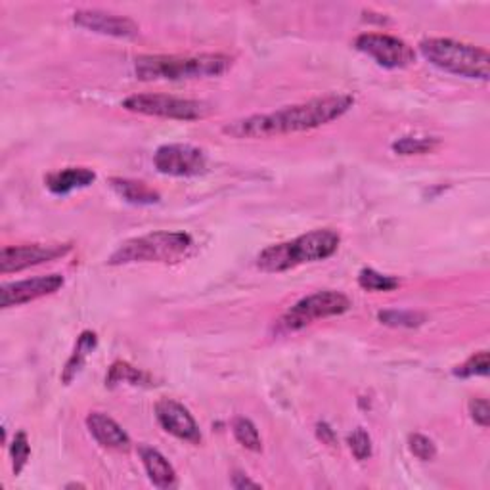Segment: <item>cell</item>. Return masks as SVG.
<instances>
[{
	"mask_svg": "<svg viewBox=\"0 0 490 490\" xmlns=\"http://www.w3.org/2000/svg\"><path fill=\"white\" fill-rule=\"evenodd\" d=\"M354 104L351 94H331L314 98L309 102L285 106L282 110L249 115L225 127V132L232 139H266L280 134L312 130L340 120Z\"/></svg>",
	"mask_w": 490,
	"mask_h": 490,
	"instance_id": "obj_1",
	"label": "cell"
},
{
	"mask_svg": "<svg viewBox=\"0 0 490 490\" xmlns=\"http://www.w3.org/2000/svg\"><path fill=\"white\" fill-rule=\"evenodd\" d=\"M341 235L331 228L312 230L292 242H283L263 249L257 257V266L264 273H283L305 263H316L331 257L340 247Z\"/></svg>",
	"mask_w": 490,
	"mask_h": 490,
	"instance_id": "obj_2",
	"label": "cell"
},
{
	"mask_svg": "<svg viewBox=\"0 0 490 490\" xmlns=\"http://www.w3.org/2000/svg\"><path fill=\"white\" fill-rule=\"evenodd\" d=\"M230 67L232 58L226 54L140 56L134 62V73L140 81H184L218 77Z\"/></svg>",
	"mask_w": 490,
	"mask_h": 490,
	"instance_id": "obj_3",
	"label": "cell"
},
{
	"mask_svg": "<svg viewBox=\"0 0 490 490\" xmlns=\"http://www.w3.org/2000/svg\"><path fill=\"white\" fill-rule=\"evenodd\" d=\"M194 242L186 232H149L139 238H130L117 247L110 264H132V263H175L188 255Z\"/></svg>",
	"mask_w": 490,
	"mask_h": 490,
	"instance_id": "obj_4",
	"label": "cell"
},
{
	"mask_svg": "<svg viewBox=\"0 0 490 490\" xmlns=\"http://www.w3.org/2000/svg\"><path fill=\"white\" fill-rule=\"evenodd\" d=\"M419 53L438 70L466 79L486 81L490 75L488 50L454 39H426L419 43Z\"/></svg>",
	"mask_w": 490,
	"mask_h": 490,
	"instance_id": "obj_5",
	"label": "cell"
},
{
	"mask_svg": "<svg viewBox=\"0 0 490 490\" xmlns=\"http://www.w3.org/2000/svg\"><path fill=\"white\" fill-rule=\"evenodd\" d=\"M123 108L132 113L163 117V120L177 121H197L211 115L213 108L206 102L190 98H177L167 94H132L129 96Z\"/></svg>",
	"mask_w": 490,
	"mask_h": 490,
	"instance_id": "obj_6",
	"label": "cell"
},
{
	"mask_svg": "<svg viewBox=\"0 0 490 490\" xmlns=\"http://www.w3.org/2000/svg\"><path fill=\"white\" fill-rule=\"evenodd\" d=\"M349 309H351V301L347 295L333 292V290L316 292L305 299H301L299 303H295V305L282 316L280 326L285 331H297L312 324L314 320L340 316L347 312Z\"/></svg>",
	"mask_w": 490,
	"mask_h": 490,
	"instance_id": "obj_7",
	"label": "cell"
},
{
	"mask_svg": "<svg viewBox=\"0 0 490 490\" xmlns=\"http://www.w3.org/2000/svg\"><path fill=\"white\" fill-rule=\"evenodd\" d=\"M354 48L387 70H402L416 62V53L410 44L385 33H362L354 41Z\"/></svg>",
	"mask_w": 490,
	"mask_h": 490,
	"instance_id": "obj_8",
	"label": "cell"
},
{
	"mask_svg": "<svg viewBox=\"0 0 490 490\" xmlns=\"http://www.w3.org/2000/svg\"><path fill=\"white\" fill-rule=\"evenodd\" d=\"M154 165L161 175L168 177H197L206 173V151L190 144H165L158 148Z\"/></svg>",
	"mask_w": 490,
	"mask_h": 490,
	"instance_id": "obj_9",
	"label": "cell"
},
{
	"mask_svg": "<svg viewBox=\"0 0 490 490\" xmlns=\"http://www.w3.org/2000/svg\"><path fill=\"white\" fill-rule=\"evenodd\" d=\"M72 251L70 244H25L8 245L0 253V273H22L25 268L56 261Z\"/></svg>",
	"mask_w": 490,
	"mask_h": 490,
	"instance_id": "obj_10",
	"label": "cell"
},
{
	"mask_svg": "<svg viewBox=\"0 0 490 490\" xmlns=\"http://www.w3.org/2000/svg\"><path fill=\"white\" fill-rule=\"evenodd\" d=\"M73 24L98 33V35L115 37V39H134L140 27L125 15H117L102 10H79L73 14Z\"/></svg>",
	"mask_w": 490,
	"mask_h": 490,
	"instance_id": "obj_11",
	"label": "cell"
},
{
	"mask_svg": "<svg viewBox=\"0 0 490 490\" xmlns=\"http://www.w3.org/2000/svg\"><path fill=\"white\" fill-rule=\"evenodd\" d=\"M62 285H63L62 274H46V276L6 283L3 285V292H0V295H3V307L5 309L20 307V305H25V303L53 295L60 290Z\"/></svg>",
	"mask_w": 490,
	"mask_h": 490,
	"instance_id": "obj_12",
	"label": "cell"
},
{
	"mask_svg": "<svg viewBox=\"0 0 490 490\" xmlns=\"http://www.w3.org/2000/svg\"><path fill=\"white\" fill-rule=\"evenodd\" d=\"M156 418L159 421V426L171 433L177 438H182V441H188L197 445L201 441V431L197 421L190 414V410L182 407L180 402L173 399H161L156 404Z\"/></svg>",
	"mask_w": 490,
	"mask_h": 490,
	"instance_id": "obj_13",
	"label": "cell"
},
{
	"mask_svg": "<svg viewBox=\"0 0 490 490\" xmlns=\"http://www.w3.org/2000/svg\"><path fill=\"white\" fill-rule=\"evenodd\" d=\"M87 428L91 435L96 438V443H100L106 448L113 450H129L130 447V438L127 431L117 424V421L102 412H91L87 416Z\"/></svg>",
	"mask_w": 490,
	"mask_h": 490,
	"instance_id": "obj_14",
	"label": "cell"
},
{
	"mask_svg": "<svg viewBox=\"0 0 490 490\" xmlns=\"http://www.w3.org/2000/svg\"><path fill=\"white\" fill-rule=\"evenodd\" d=\"M94 180H96V173L87 167H67V168H62V171L50 173L44 178L46 188L56 196H65L75 190L87 188V186H91Z\"/></svg>",
	"mask_w": 490,
	"mask_h": 490,
	"instance_id": "obj_15",
	"label": "cell"
},
{
	"mask_svg": "<svg viewBox=\"0 0 490 490\" xmlns=\"http://www.w3.org/2000/svg\"><path fill=\"white\" fill-rule=\"evenodd\" d=\"M139 452H140L144 469H146L151 483H154L158 488L175 486V483H177L175 467L168 464V460L159 450L151 448V447H140Z\"/></svg>",
	"mask_w": 490,
	"mask_h": 490,
	"instance_id": "obj_16",
	"label": "cell"
},
{
	"mask_svg": "<svg viewBox=\"0 0 490 490\" xmlns=\"http://www.w3.org/2000/svg\"><path fill=\"white\" fill-rule=\"evenodd\" d=\"M110 186L115 190L117 196H121L127 204L132 206H154L159 204V192L142 180H132V178H111Z\"/></svg>",
	"mask_w": 490,
	"mask_h": 490,
	"instance_id": "obj_17",
	"label": "cell"
},
{
	"mask_svg": "<svg viewBox=\"0 0 490 490\" xmlns=\"http://www.w3.org/2000/svg\"><path fill=\"white\" fill-rule=\"evenodd\" d=\"M96 345H98V337L94 331H82L79 335L75 351L62 371V381L65 385H70L81 374V370L84 368V362H87L89 354L96 349Z\"/></svg>",
	"mask_w": 490,
	"mask_h": 490,
	"instance_id": "obj_18",
	"label": "cell"
},
{
	"mask_svg": "<svg viewBox=\"0 0 490 490\" xmlns=\"http://www.w3.org/2000/svg\"><path fill=\"white\" fill-rule=\"evenodd\" d=\"M393 151L399 156H424L431 154L438 148V139L435 137H402L393 142Z\"/></svg>",
	"mask_w": 490,
	"mask_h": 490,
	"instance_id": "obj_19",
	"label": "cell"
},
{
	"mask_svg": "<svg viewBox=\"0 0 490 490\" xmlns=\"http://www.w3.org/2000/svg\"><path fill=\"white\" fill-rule=\"evenodd\" d=\"M232 433L235 437V441H238L244 448H247L251 452H261L263 450L261 435H259L255 424H253L251 419L235 418L234 424H232Z\"/></svg>",
	"mask_w": 490,
	"mask_h": 490,
	"instance_id": "obj_20",
	"label": "cell"
},
{
	"mask_svg": "<svg viewBox=\"0 0 490 490\" xmlns=\"http://www.w3.org/2000/svg\"><path fill=\"white\" fill-rule=\"evenodd\" d=\"M148 381V376L144 374L142 370L130 366L129 362H115L106 378V385L108 387H115L120 383H130V385H142Z\"/></svg>",
	"mask_w": 490,
	"mask_h": 490,
	"instance_id": "obj_21",
	"label": "cell"
},
{
	"mask_svg": "<svg viewBox=\"0 0 490 490\" xmlns=\"http://www.w3.org/2000/svg\"><path fill=\"white\" fill-rule=\"evenodd\" d=\"M399 283L400 282L395 276L381 274L374 268H362L359 274V285L366 292H393Z\"/></svg>",
	"mask_w": 490,
	"mask_h": 490,
	"instance_id": "obj_22",
	"label": "cell"
},
{
	"mask_svg": "<svg viewBox=\"0 0 490 490\" xmlns=\"http://www.w3.org/2000/svg\"><path fill=\"white\" fill-rule=\"evenodd\" d=\"M378 318L381 324L393 328H416L426 322V314L416 311H381Z\"/></svg>",
	"mask_w": 490,
	"mask_h": 490,
	"instance_id": "obj_23",
	"label": "cell"
},
{
	"mask_svg": "<svg viewBox=\"0 0 490 490\" xmlns=\"http://www.w3.org/2000/svg\"><path fill=\"white\" fill-rule=\"evenodd\" d=\"M490 368V360H488V352L481 351L477 354H473L464 364H460L458 368H454V376L456 378H476V376H486Z\"/></svg>",
	"mask_w": 490,
	"mask_h": 490,
	"instance_id": "obj_24",
	"label": "cell"
},
{
	"mask_svg": "<svg viewBox=\"0 0 490 490\" xmlns=\"http://www.w3.org/2000/svg\"><path fill=\"white\" fill-rule=\"evenodd\" d=\"M10 456H12V469L15 476H20L31 456V447L25 431H18L14 435V441L10 445Z\"/></svg>",
	"mask_w": 490,
	"mask_h": 490,
	"instance_id": "obj_25",
	"label": "cell"
},
{
	"mask_svg": "<svg viewBox=\"0 0 490 490\" xmlns=\"http://www.w3.org/2000/svg\"><path fill=\"white\" fill-rule=\"evenodd\" d=\"M408 448L416 456V458L421 460V462H429L437 456L435 443L431 441L429 437L421 435V433H414V435L408 437Z\"/></svg>",
	"mask_w": 490,
	"mask_h": 490,
	"instance_id": "obj_26",
	"label": "cell"
},
{
	"mask_svg": "<svg viewBox=\"0 0 490 490\" xmlns=\"http://www.w3.org/2000/svg\"><path fill=\"white\" fill-rule=\"evenodd\" d=\"M349 448L354 454V458L364 462L371 456V438L370 435L362 429L357 428L351 435H349Z\"/></svg>",
	"mask_w": 490,
	"mask_h": 490,
	"instance_id": "obj_27",
	"label": "cell"
},
{
	"mask_svg": "<svg viewBox=\"0 0 490 490\" xmlns=\"http://www.w3.org/2000/svg\"><path fill=\"white\" fill-rule=\"evenodd\" d=\"M469 414H471V419L476 421L477 426L488 428L490 407H488V400L486 399H471V402H469Z\"/></svg>",
	"mask_w": 490,
	"mask_h": 490,
	"instance_id": "obj_28",
	"label": "cell"
},
{
	"mask_svg": "<svg viewBox=\"0 0 490 490\" xmlns=\"http://www.w3.org/2000/svg\"><path fill=\"white\" fill-rule=\"evenodd\" d=\"M316 435H318L320 441H322V443L328 445V447H335V445H337L335 431H333L328 424H318V426H316Z\"/></svg>",
	"mask_w": 490,
	"mask_h": 490,
	"instance_id": "obj_29",
	"label": "cell"
},
{
	"mask_svg": "<svg viewBox=\"0 0 490 490\" xmlns=\"http://www.w3.org/2000/svg\"><path fill=\"white\" fill-rule=\"evenodd\" d=\"M232 486L235 490H244V488H261V483L251 481L244 473H234L232 476Z\"/></svg>",
	"mask_w": 490,
	"mask_h": 490,
	"instance_id": "obj_30",
	"label": "cell"
}]
</instances>
